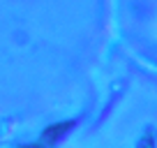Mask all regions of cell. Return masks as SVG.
<instances>
[{
  "instance_id": "6da1fadb",
  "label": "cell",
  "mask_w": 157,
  "mask_h": 148,
  "mask_svg": "<svg viewBox=\"0 0 157 148\" xmlns=\"http://www.w3.org/2000/svg\"><path fill=\"white\" fill-rule=\"evenodd\" d=\"M72 127H74L72 120H67V123H53V125H49V127L42 132V139H39V143H42V146H46V148L53 146V143L58 141V139L63 137L67 130H72Z\"/></svg>"
},
{
  "instance_id": "7a4b0ae2",
  "label": "cell",
  "mask_w": 157,
  "mask_h": 148,
  "mask_svg": "<svg viewBox=\"0 0 157 148\" xmlns=\"http://www.w3.org/2000/svg\"><path fill=\"white\" fill-rule=\"evenodd\" d=\"M23 148H46V146H42V143H30V146H23Z\"/></svg>"
}]
</instances>
